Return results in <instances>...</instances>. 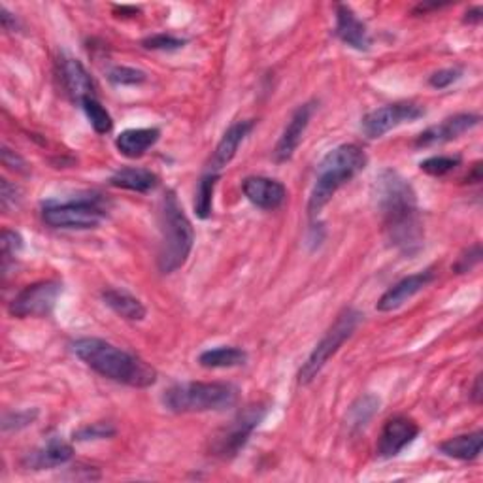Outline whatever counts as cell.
<instances>
[{
    "label": "cell",
    "instance_id": "3",
    "mask_svg": "<svg viewBox=\"0 0 483 483\" xmlns=\"http://www.w3.org/2000/svg\"><path fill=\"white\" fill-rule=\"evenodd\" d=\"M367 163L369 157L357 144H342L331 150L317 165L316 183L308 200V215L312 219L317 217L336 191L367 168Z\"/></svg>",
    "mask_w": 483,
    "mask_h": 483
},
{
    "label": "cell",
    "instance_id": "40",
    "mask_svg": "<svg viewBox=\"0 0 483 483\" xmlns=\"http://www.w3.org/2000/svg\"><path fill=\"white\" fill-rule=\"evenodd\" d=\"M115 18H136L140 13V8L136 6H113Z\"/></svg>",
    "mask_w": 483,
    "mask_h": 483
},
{
    "label": "cell",
    "instance_id": "8",
    "mask_svg": "<svg viewBox=\"0 0 483 483\" xmlns=\"http://www.w3.org/2000/svg\"><path fill=\"white\" fill-rule=\"evenodd\" d=\"M269 414V404H252L244 408L242 412L234 416L227 425L219 431L212 438V456L219 459H232L237 457L238 453L244 449V446L250 440L253 431L261 425V421Z\"/></svg>",
    "mask_w": 483,
    "mask_h": 483
},
{
    "label": "cell",
    "instance_id": "19",
    "mask_svg": "<svg viewBox=\"0 0 483 483\" xmlns=\"http://www.w3.org/2000/svg\"><path fill=\"white\" fill-rule=\"evenodd\" d=\"M253 127H255V121L232 123L225 130V135L222 136V140H219V144L215 145V152L212 155L208 170L222 174V170L230 163L234 157H237L238 148L242 145V142L247 138V135L252 133Z\"/></svg>",
    "mask_w": 483,
    "mask_h": 483
},
{
    "label": "cell",
    "instance_id": "17",
    "mask_svg": "<svg viewBox=\"0 0 483 483\" xmlns=\"http://www.w3.org/2000/svg\"><path fill=\"white\" fill-rule=\"evenodd\" d=\"M58 78H61V83L70 98L80 102V105L85 98L97 97L93 78L78 58L63 57L58 61Z\"/></svg>",
    "mask_w": 483,
    "mask_h": 483
},
{
    "label": "cell",
    "instance_id": "28",
    "mask_svg": "<svg viewBox=\"0 0 483 483\" xmlns=\"http://www.w3.org/2000/svg\"><path fill=\"white\" fill-rule=\"evenodd\" d=\"M457 167H461L459 155H434V157L421 160V165H419V168L423 172L429 174V175H434V178H444V175L456 170Z\"/></svg>",
    "mask_w": 483,
    "mask_h": 483
},
{
    "label": "cell",
    "instance_id": "30",
    "mask_svg": "<svg viewBox=\"0 0 483 483\" xmlns=\"http://www.w3.org/2000/svg\"><path fill=\"white\" fill-rule=\"evenodd\" d=\"M38 409H18V412H6L3 417V431L4 432H13V431H23L27 427H31L33 423L38 419Z\"/></svg>",
    "mask_w": 483,
    "mask_h": 483
},
{
    "label": "cell",
    "instance_id": "11",
    "mask_svg": "<svg viewBox=\"0 0 483 483\" xmlns=\"http://www.w3.org/2000/svg\"><path fill=\"white\" fill-rule=\"evenodd\" d=\"M481 121L478 113H456L451 117H446L442 123L432 125L423 130V133L416 138V148H434V145H442L448 142H453L461 138L463 135L471 133Z\"/></svg>",
    "mask_w": 483,
    "mask_h": 483
},
{
    "label": "cell",
    "instance_id": "24",
    "mask_svg": "<svg viewBox=\"0 0 483 483\" xmlns=\"http://www.w3.org/2000/svg\"><path fill=\"white\" fill-rule=\"evenodd\" d=\"M247 354L242 347H234V346H219L202 351L199 355V364L204 369H237L245 364Z\"/></svg>",
    "mask_w": 483,
    "mask_h": 483
},
{
    "label": "cell",
    "instance_id": "20",
    "mask_svg": "<svg viewBox=\"0 0 483 483\" xmlns=\"http://www.w3.org/2000/svg\"><path fill=\"white\" fill-rule=\"evenodd\" d=\"M160 138V130L157 127L145 129H127L115 138V148L121 155L129 159H138L148 153Z\"/></svg>",
    "mask_w": 483,
    "mask_h": 483
},
{
    "label": "cell",
    "instance_id": "36",
    "mask_svg": "<svg viewBox=\"0 0 483 483\" xmlns=\"http://www.w3.org/2000/svg\"><path fill=\"white\" fill-rule=\"evenodd\" d=\"M463 78V70L457 68V66H451V68H442L434 72V74L429 78V85L434 87V90H448L449 85L457 83L459 80Z\"/></svg>",
    "mask_w": 483,
    "mask_h": 483
},
{
    "label": "cell",
    "instance_id": "29",
    "mask_svg": "<svg viewBox=\"0 0 483 483\" xmlns=\"http://www.w3.org/2000/svg\"><path fill=\"white\" fill-rule=\"evenodd\" d=\"M115 427L108 421H97L91 425H83L78 431H74V440L76 442H90V440H106V438L115 436Z\"/></svg>",
    "mask_w": 483,
    "mask_h": 483
},
{
    "label": "cell",
    "instance_id": "25",
    "mask_svg": "<svg viewBox=\"0 0 483 483\" xmlns=\"http://www.w3.org/2000/svg\"><path fill=\"white\" fill-rule=\"evenodd\" d=\"M219 180L217 172L206 170V174L202 175L199 187H197V199H195V214L200 219H208L212 215L214 208V193H215V185Z\"/></svg>",
    "mask_w": 483,
    "mask_h": 483
},
{
    "label": "cell",
    "instance_id": "6",
    "mask_svg": "<svg viewBox=\"0 0 483 483\" xmlns=\"http://www.w3.org/2000/svg\"><path fill=\"white\" fill-rule=\"evenodd\" d=\"M42 219L51 229L90 230L106 219V208L95 195L68 200H48L42 204Z\"/></svg>",
    "mask_w": 483,
    "mask_h": 483
},
{
    "label": "cell",
    "instance_id": "13",
    "mask_svg": "<svg viewBox=\"0 0 483 483\" xmlns=\"http://www.w3.org/2000/svg\"><path fill=\"white\" fill-rule=\"evenodd\" d=\"M434 270H423V272H416L412 276L402 277L401 282H397L394 285H391L382 297H379L376 310L378 312H394L399 310L401 306H404L408 300H412L417 292H421L429 284L434 282Z\"/></svg>",
    "mask_w": 483,
    "mask_h": 483
},
{
    "label": "cell",
    "instance_id": "39",
    "mask_svg": "<svg viewBox=\"0 0 483 483\" xmlns=\"http://www.w3.org/2000/svg\"><path fill=\"white\" fill-rule=\"evenodd\" d=\"M481 19H483V8L481 6H472V8L466 10L463 21L466 25H479Z\"/></svg>",
    "mask_w": 483,
    "mask_h": 483
},
{
    "label": "cell",
    "instance_id": "2",
    "mask_svg": "<svg viewBox=\"0 0 483 483\" xmlns=\"http://www.w3.org/2000/svg\"><path fill=\"white\" fill-rule=\"evenodd\" d=\"M72 354L102 378L129 387L145 389L157 382V370L144 359L102 339H78L70 344Z\"/></svg>",
    "mask_w": 483,
    "mask_h": 483
},
{
    "label": "cell",
    "instance_id": "31",
    "mask_svg": "<svg viewBox=\"0 0 483 483\" xmlns=\"http://www.w3.org/2000/svg\"><path fill=\"white\" fill-rule=\"evenodd\" d=\"M0 247H3V269H4V274H8L10 261L16 259V255L23 250L21 234L16 230L4 229L3 237H0Z\"/></svg>",
    "mask_w": 483,
    "mask_h": 483
},
{
    "label": "cell",
    "instance_id": "1",
    "mask_svg": "<svg viewBox=\"0 0 483 483\" xmlns=\"http://www.w3.org/2000/svg\"><path fill=\"white\" fill-rule=\"evenodd\" d=\"M374 191L387 240L399 252L416 255L423 245V225L414 187L399 172L386 168L376 175Z\"/></svg>",
    "mask_w": 483,
    "mask_h": 483
},
{
    "label": "cell",
    "instance_id": "18",
    "mask_svg": "<svg viewBox=\"0 0 483 483\" xmlns=\"http://www.w3.org/2000/svg\"><path fill=\"white\" fill-rule=\"evenodd\" d=\"M74 448L63 438H50V440L35 451H28L23 457V466L28 471H46V468H57L72 461Z\"/></svg>",
    "mask_w": 483,
    "mask_h": 483
},
{
    "label": "cell",
    "instance_id": "4",
    "mask_svg": "<svg viewBox=\"0 0 483 483\" xmlns=\"http://www.w3.org/2000/svg\"><path fill=\"white\" fill-rule=\"evenodd\" d=\"M160 244L157 253V267L163 274H172L182 269L195 244V229L183 212L174 191H167L159 210Z\"/></svg>",
    "mask_w": 483,
    "mask_h": 483
},
{
    "label": "cell",
    "instance_id": "9",
    "mask_svg": "<svg viewBox=\"0 0 483 483\" xmlns=\"http://www.w3.org/2000/svg\"><path fill=\"white\" fill-rule=\"evenodd\" d=\"M63 292V284L55 280L36 282L21 289L8 306V312L13 317H48Z\"/></svg>",
    "mask_w": 483,
    "mask_h": 483
},
{
    "label": "cell",
    "instance_id": "22",
    "mask_svg": "<svg viewBox=\"0 0 483 483\" xmlns=\"http://www.w3.org/2000/svg\"><path fill=\"white\" fill-rule=\"evenodd\" d=\"M110 185L117 189H127V191L135 193H150L159 185V175L153 174L152 170L129 167L113 172L110 178Z\"/></svg>",
    "mask_w": 483,
    "mask_h": 483
},
{
    "label": "cell",
    "instance_id": "14",
    "mask_svg": "<svg viewBox=\"0 0 483 483\" xmlns=\"http://www.w3.org/2000/svg\"><path fill=\"white\" fill-rule=\"evenodd\" d=\"M314 110H316L314 102H306V105H300L295 112H292L291 120L287 121L284 133L274 148V159L277 160V163H287V160L295 155V152L299 150V145L304 138L306 129H308L310 125Z\"/></svg>",
    "mask_w": 483,
    "mask_h": 483
},
{
    "label": "cell",
    "instance_id": "43",
    "mask_svg": "<svg viewBox=\"0 0 483 483\" xmlns=\"http://www.w3.org/2000/svg\"><path fill=\"white\" fill-rule=\"evenodd\" d=\"M448 4H438V3H432V4H419V6H416V10H414V13H427V12H431V10H440V8H446Z\"/></svg>",
    "mask_w": 483,
    "mask_h": 483
},
{
    "label": "cell",
    "instance_id": "33",
    "mask_svg": "<svg viewBox=\"0 0 483 483\" xmlns=\"http://www.w3.org/2000/svg\"><path fill=\"white\" fill-rule=\"evenodd\" d=\"M185 46L183 38H175L172 35H153L150 38L142 40V48L144 50H152V51H178Z\"/></svg>",
    "mask_w": 483,
    "mask_h": 483
},
{
    "label": "cell",
    "instance_id": "23",
    "mask_svg": "<svg viewBox=\"0 0 483 483\" xmlns=\"http://www.w3.org/2000/svg\"><path fill=\"white\" fill-rule=\"evenodd\" d=\"M481 446H483V432L474 431V432H468V434L448 438L446 442L438 446V449H440L442 456H446L449 459L474 461L479 457Z\"/></svg>",
    "mask_w": 483,
    "mask_h": 483
},
{
    "label": "cell",
    "instance_id": "42",
    "mask_svg": "<svg viewBox=\"0 0 483 483\" xmlns=\"http://www.w3.org/2000/svg\"><path fill=\"white\" fill-rule=\"evenodd\" d=\"M466 180H468V183H479L481 182V165L479 163H476L472 167V172L466 175Z\"/></svg>",
    "mask_w": 483,
    "mask_h": 483
},
{
    "label": "cell",
    "instance_id": "5",
    "mask_svg": "<svg viewBox=\"0 0 483 483\" xmlns=\"http://www.w3.org/2000/svg\"><path fill=\"white\" fill-rule=\"evenodd\" d=\"M238 401V389L225 382H187L168 387L163 404L174 414H204L232 408Z\"/></svg>",
    "mask_w": 483,
    "mask_h": 483
},
{
    "label": "cell",
    "instance_id": "12",
    "mask_svg": "<svg viewBox=\"0 0 483 483\" xmlns=\"http://www.w3.org/2000/svg\"><path fill=\"white\" fill-rule=\"evenodd\" d=\"M419 434V425L406 416H394L386 421L378 440V456L382 459L397 457Z\"/></svg>",
    "mask_w": 483,
    "mask_h": 483
},
{
    "label": "cell",
    "instance_id": "16",
    "mask_svg": "<svg viewBox=\"0 0 483 483\" xmlns=\"http://www.w3.org/2000/svg\"><path fill=\"white\" fill-rule=\"evenodd\" d=\"M334 35L346 46L357 51H369L372 48V36L369 33V27L357 18V13L347 4H336Z\"/></svg>",
    "mask_w": 483,
    "mask_h": 483
},
{
    "label": "cell",
    "instance_id": "26",
    "mask_svg": "<svg viewBox=\"0 0 483 483\" xmlns=\"http://www.w3.org/2000/svg\"><path fill=\"white\" fill-rule=\"evenodd\" d=\"M82 108H83L85 115H87V120H90L91 127L95 129V133H98V135L112 133V129H113L112 115H110V112L105 106L100 105L97 97L85 98L82 102Z\"/></svg>",
    "mask_w": 483,
    "mask_h": 483
},
{
    "label": "cell",
    "instance_id": "21",
    "mask_svg": "<svg viewBox=\"0 0 483 483\" xmlns=\"http://www.w3.org/2000/svg\"><path fill=\"white\" fill-rule=\"evenodd\" d=\"M102 300H105V304L112 312H115L117 316L127 321H144L145 314H148L142 300L136 299L135 295H130V292L125 289L108 287L102 291Z\"/></svg>",
    "mask_w": 483,
    "mask_h": 483
},
{
    "label": "cell",
    "instance_id": "7",
    "mask_svg": "<svg viewBox=\"0 0 483 483\" xmlns=\"http://www.w3.org/2000/svg\"><path fill=\"white\" fill-rule=\"evenodd\" d=\"M361 317L362 316L355 308H346L339 317H336L332 327L325 332L323 339L319 340L308 359L302 362V367L299 370L300 386H308L314 382L317 374L323 370L325 364L339 354V349L344 346V342L351 339V334L355 332V329L361 323Z\"/></svg>",
    "mask_w": 483,
    "mask_h": 483
},
{
    "label": "cell",
    "instance_id": "27",
    "mask_svg": "<svg viewBox=\"0 0 483 483\" xmlns=\"http://www.w3.org/2000/svg\"><path fill=\"white\" fill-rule=\"evenodd\" d=\"M379 409V399L376 394H364L354 406H351L349 412V425L355 429H362L369 425V421L378 414Z\"/></svg>",
    "mask_w": 483,
    "mask_h": 483
},
{
    "label": "cell",
    "instance_id": "10",
    "mask_svg": "<svg viewBox=\"0 0 483 483\" xmlns=\"http://www.w3.org/2000/svg\"><path fill=\"white\" fill-rule=\"evenodd\" d=\"M425 117V108L416 102H394L382 108H376L362 117V133L369 140H378L386 136L389 130L397 129L404 123H414Z\"/></svg>",
    "mask_w": 483,
    "mask_h": 483
},
{
    "label": "cell",
    "instance_id": "41",
    "mask_svg": "<svg viewBox=\"0 0 483 483\" xmlns=\"http://www.w3.org/2000/svg\"><path fill=\"white\" fill-rule=\"evenodd\" d=\"M471 399L474 404H479L481 402V374L476 376L474 379V386H472V393H471Z\"/></svg>",
    "mask_w": 483,
    "mask_h": 483
},
{
    "label": "cell",
    "instance_id": "34",
    "mask_svg": "<svg viewBox=\"0 0 483 483\" xmlns=\"http://www.w3.org/2000/svg\"><path fill=\"white\" fill-rule=\"evenodd\" d=\"M481 257H483V250H481V244L476 242L474 245L466 247V250L457 257L456 265H453V272L456 274H466V272H472L479 262H481Z\"/></svg>",
    "mask_w": 483,
    "mask_h": 483
},
{
    "label": "cell",
    "instance_id": "15",
    "mask_svg": "<svg viewBox=\"0 0 483 483\" xmlns=\"http://www.w3.org/2000/svg\"><path fill=\"white\" fill-rule=\"evenodd\" d=\"M242 191L245 199L261 210H277L284 206L287 199L285 185L274 178H267V175H250V178H245L242 182Z\"/></svg>",
    "mask_w": 483,
    "mask_h": 483
},
{
    "label": "cell",
    "instance_id": "37",
    "mask_svg": "<svg viewBox=\"0 0 483 483\" xmlns=\"http://www.w3.org/2000/svg\"><path fill=\"white\" fill-rule=\"evenodd\" d=\"M3 165L6 168H10L12 172H19V174H27V163L21 155H18L16 152H12L6 145H3Z\"/></svg>",
    "mask_w": 483,
    "mask_h": 483
},
{
    "label": "cell",
    "instance_id": "32",
    "mask_svg": "<svg viewBox=\"0 0 483 483\" xmlns=\"http://www.w3.org/2000/svg\"><path fill=\"white\" fill-rule=\"evenodd\" d=\"M108 80L113 85L127 87V85L144 83L145 80H148V74H145V72H142V70H138V68H133V66H113L108 72Z\"/></svg>",
    "mask_w": 483,
    "mask_h": 483
},
{
    "label": "cell",
    "instance_id": "38",
    "mask_svg": "<svg viewBox=\"0 0 483 483\" xmlns=\"http://www.w3.org/2000/svg\"><path fill=\"white\" fill-rule=\"evenodd\" d=\"M0 21H3L4 31H10V33L18 31L19 23H18L16 16H12V13L8 12V8H6V6H0Z\"/></svg>",
    "mask_w": 483,
    "mask_h": 483
},
{
    "label": "cell",
    "instance_id": "35",
    "mask_svg": "<svg viewBox=\"0 0 483 483\" xmlns=\"http://www.w3.org/2000/svg\"><path fill=\"white\" fill-rule=\"evenodd\" d=\"M21 189L10 180H0V206L4 212H12L19 206Z\"/></svg>",
    "mask_w": 483,
    "mask_h": 483
}]
</instances>
